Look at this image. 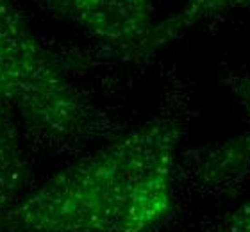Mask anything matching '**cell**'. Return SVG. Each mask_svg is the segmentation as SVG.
Masks as SVG:
<instances>
[{
    "mask_svg": "<svg viewBox=\"0 0 250 232\" xmlns=\"http://www.w3.org/2000/svg\"><path fill=\"white\" fill-rule=\"evenodd\" d=\"M183 127L157 116L62 168L20 200L13 232H152L173 212Z\"/></svg>",
    "mask_w": 250,
    "mask_h": 232,
    "instance_id": "obj_1",
    "label": "cell"
},
{
    "mask_svg": "<svg viewBox=\"0 0 250 232\" xmlns=\"http://www.w3.org/2000/svg\"><path fill=\"white\" fill-rule=\"evenodd\" d=\"M0 109L50 141L91 136L99 113L40 42L13 0H0Z\"/></svg>",
    "mask_w": 250,
    "mask_h": 232,
    "instance_id": "obj_2",
    "label": "cell"
},
{
    "mask_svg": "<svg viewBox=\"0 0 250 232\" xmlns=\"http://www.w3.org/2000/svg\"><path fill=\"white\" fill-rule=\"evenodd\" d=\"M58 16L124 57L154 52V0H42Z\"/></svg>",
    "mask_w": 250,
    "mask_h": 232,
    "instance_id": "obj_3",
    "label": "cell"
},
{
    "mask_svg": "<svg viewBox=\"0 0 250 232\" xmlns=\"http://www.w3.org/2000/svg\"><path fill=\"white\" fill-rule=\"evenodd\" d=\"M227 84L250 120V75L230 73ZM198 175L209 188L230 184L250 175V130L225 141L222 147L208 154L198 168Z\"/></svg>",
    "mask_w": 250,
    "mask_h": 232,
    "instance_id": "obj_4",
    "label": "cell"
},
{
    "mask_svg": "<svg viewBox=\"0 0 250 232\" xmlns=\"http://www.w3.org/2000/svg\"><path fill=\"white\" fill-rule=\"evenodd\" d=\"M25 182V159L9 116L0 109V232H9L7 218L20 200Z\"/></svg>",
    "mask_w": 250,
    "mask_h": 232,
    "instance_id": "obj_5",
    "label": "cell"
},
{
    "mask_svg": "<svg viewBox=\"0 0 250 232\" xmlns=\"http://www.w3.org/2000/svg\"><path fill=\"white\" fill-rule=\"evenodd\" d=\"M249 7L250 0H186L184 9L177 16L156 25L154 45L156 48H159L175 36H179L183 31H186L188 27L195 25L209 16L222 15V13L234 9H249Z\"/></svg>",
    "mask_w": 250,
    "mask_h": 232,
    "instance_id": "obj_6",
    "label": "cell"
},
{
    "mask_svg": "<svg viewBox=\"0 0 250 232\" xmlns=\"http://www.w3.org/2000/svg\"><path fill=\"white\" fill-rule=\"evenodd\" d=\"M220 232H250V200L236 207L229 216L225 218Z\"/></svg>",
    "mask_w": 250,
    "mask_h": 232,
    "instance_id": "obj_7",
    "label": "cell"
}]
</instances>
